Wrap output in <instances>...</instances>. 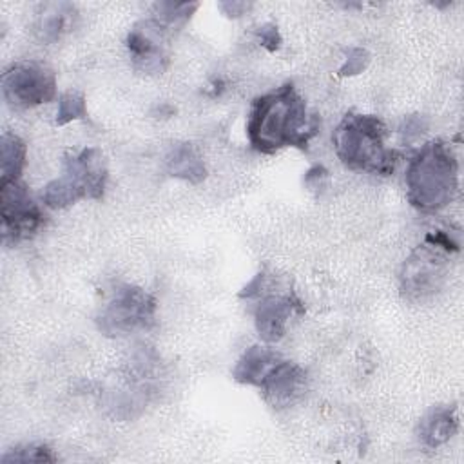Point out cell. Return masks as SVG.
<instances>
[{"instance_id": "6da1fadb", "label": "cell", "mask_w": 464, "mask_h": 464, "mask_svg": "<svg viewBox=\"0 0 464 464\" xmlns=\"http://www.w3.org/2000/svg\"><path fill=\"white\" fill-rule=\"evenodd\" d=\"M317 130L319 118L290 82L256 98L246 121L248 141L263 154L285 147L306 149Z\"/></svg>"}, {"instance_id": "7a4b0ae2", "label": "cell", "mask_w": 464, "mask_h": 464, "mask_svg": "<svg viewBox=\"0 0 464 464\" xmlns=\"http://www.w3.org/2000/svg\"><path fill=\"white\" fill-rule=\"evenodd\" d=\"M459 163L451 147L440 140L424 143L406 169V196L420 212L442 210L457 194Z\"/></svg>"}, {"instance_id": "3957f363", "label": "cell", "mask_w": 464, "mask_h": 464, "mask_svg": "<svg viewBox=\"0 0 464 464\" xmlns=\"http://www.w3.org/2000/svg\"><path fill=\"white\" fill-rule=\"evenodd\" d=\"M386 125L379 116L348 112L332 134L337 158L353 170L392 174L399 152L386 147Z\"/></svg>"}, {"instance_id": "277c9868", "label": "cell", "mask_w": 464, "mask_h": 464, "mask_svg": "<svg viewBox=\"0 0 464 464\" xmlns=\"http://www.w3.org/2000/svg\"><path fill=\"white\" fill-rule=\"evenodd\" d=\"M107 185L103 154L87 147L63 161V172L44 188V203L49 208H65L78 199H102Z\"/></svg>"}, {"instance_id": "5b68a950", "label": "cell", "mask_w": 464, "mask_h": 464, "mask_svg": "<svg viewBox=\"0 0 464 464\" xmlns=\"http://www.w3.org/2000/svg\"><path fill=\"white\" fill-rule=\"evenodd\" d=\"M156 319L154 297L140 286L120 285L102 306L96 324L103 335L120 337L149 330Z\"/></svg>"}, {"instance_id": "8992f818", "label": "cell", "mask_w": 464, "mask_h": 464, "mask_svg": "<svg viewBox=\"0 0 464 464\" xmlns=\"http://www.w3.org/2000/svg\"><path fill=\"white\" fill-rule=\"evenodd\" d=\"M2 94L11 107H36L54 100L56 76L42 62H18L2 74Z\"/></svg>"}, {"instance_id": "52a82bcc", "label": "cell", "mask_w": 464, "mask_h": 464, "mask_svg": "<svg viewBox=\"0 0 464 464\" xmlns=\"http://www.w3.org/2000/svg\"><path fill=\"white\" fill-rule=\"evenodd\" d=\"M239 297H259L254 308V323L259 337L265 343H277L285 334L290 319L295 314H303V304L292 290L266 294L254 277L239 294Z\"/></svg>"}, {"instance_id": "ba28073f", "label": "cell", "mask_w": 464, "mask_h": 464, "mask_svg": "<svg viewBox=\"0 0 464 464\" xmlns=\"http://www.w3.org/2000/svg\"><path fill=\"white\" fill-rule=\"evenodd\" d=\"M0 218L5 243H18L31 237L45 219L20 179L0 183Z\"/></svg>"}, {"instance_id": "9c48e42d", "label": "cell", "mask_w": 464, "mask_h": 464, "mask_svg": "<svg viewBox=\"0 0 464 464\" xmlns=\"http://www.w3.org/2000/svg\"><path fill=\"white\" fill-rule=\"evenodd\" d=\"M446 254L448 250L431 245L415 248L401 268V290L410 299H422L437 292L446 277Z\"/></svg>"}, {"instance_id": "30bf717a", "label": "cell", "mask_w": 464, "mask_h": 464, "mask_svg": "<svg viewBox=\"0 0 464 464\" xmlns=\"http://www.w3.org/2000/svg\"><path fill=\"white\" fill-rule=\"evenodd\" d=\"M165 31L167 29L154 18L143 20L130 29L127 34V49L138 71L156 74L167 67L169 56L163 44Z\"/></svg>"}, {"instance_id": "8fae6325", "label": "cell", "mask_w": 464, "mask_h": 464, "mask_svg": "<svg viewBox=\"0 0 464 464\" xmlns=\"http://www.w3.org/2000/svg\"><path fill=\"white\" fill-rule=\"evenodd\" d=\"M263 397L274 408L294 404L306 390V372L290 361L281 359L261 382Z\"/></svg>"}, {"instance_id": "7c38bea8", "label": "cell", "mask_w": 464, "mask_h": 464, "mask_svg": "<svg viewBox=\"0 0 464 464\" xmlns=\"http://www.w3.org/2000/svg\"><path fill=\"white\" fill-rule=\"evenodd\" d=\"M283 357L268 348V346H259L254 344L246 348V352L239 357L232 370V377L241 382V384H250V386H261L265 377L272 372V368L281 361Z\"/></svg>"}, {"instance_id": "4fadbf2b", "label": "cell", "mask_w": 464, "mask_h": 464, "mask_svg": "<svg viewBox=\"0 0 464 464\" xmlns=\"http://www.w3.org/2000/svg\"><path fill=\"white\" fill-rule=\"evenodd\" d=\"M459 428L457 408L455 406H439L430 410L417 426V437L422 446L435 450L440 444L448 442Z\"/></svg>"}, {"instance_id": "5bb4252c", "label": "cell", "mask_w": 464, "mask_h": 464, "mask_svg": "<svg viewBox=\"0 0 464 464\" xmlns=\"http://www.w3.org/2000/svg\"><path fill=\"white\" fill-rule=\"evenodd\" d=\"M165 167L172 178H179L194 185L207 178L205 163L190 143L174 145L165 158Z\"/></svg>"}, {"instance_id": "9a60e30c", "label": "cell", "mask_w": 464, "mask_h": 464, "mask_svg": "<svg viewBox=\"0 0 464 464\" xmlns=\"http://www.w3.org/2000/svg\"><path fill=\"white\" fill-rule=\"evenodd\" d=\"M72 16L74 7L67 2L44 4L34 24V33L42 42H56L72 27Z\"/></svg>"}, {"instance_id": "2e32d148", "label": "cell", "mask_w": 464, "mask_h": 464, "mask_svg": "<svg viewBox=\"0 0 464 464\" xmlns=\"http://www.w3.org/2000/svg\"><path fill=\"white\" fill-rule=\"evenodd\" d=\"M25 143L13 132H4L0 140V183L18 181L25 165Z\"/></svg>"}, {"instance_id": "e0dca14e", "label": "cell", "mask_w": 464, "mask_h": 464, "mask_svg": "<svg viewBox=\"0 0 464 464\" xmlns=\"http://www.w3.org/2000/svg\"><path fill=\"white\" fill-rule=\"evenodd\" d=\"M198 4H176V2H160L154 5V20L165 29L185 24L190 14L196 11Z\"/></svg>"}, {"instance_id": "ac0fdd59", "label": "cell", "mask_w": 464, "mask_h": 464, "mask_svg": "<svg viewBox=\"0 0 464 464\" xmlns=\"http://www.w3.org/2000/svg\"><path fill=\"white\" fill-rule=\"evenodd\" d=\"M87 116L85 98L78 91H67L58 98V111H56V125H65L72 120H82Z\"/></svg>"}, {"instance_id": "d6986e66", "label": "cell", "mask_w": 464, "mask_h": 464, "mask_svg": "<svg viewBox=\"0 0 464 464\" xmlns=\"http://www.w3.org/2000/svg\"><path fill=\"white\" fill-rule=\"evenodd\" d=\"M58 457L45 444H24L2 455V462H54Z\"/></svg>"}, {"instance_id": "ffe728a7", "label": "cell", "mask_w": 464, "mask_h": 464, "mask_svg": "<svg viewBox=\"0 0 464 464\" xmlns=\"http://www.w3.org/2000/svg\"><path fill=\"white\" fill-rule=\"evenodd\" d=\"M368 62H370V54H368L366 49H361V47L350 49L344 63L339 69V74L341 76H353V74L361 72L368 65Z\"/></svg>"}, {"instance_id": "44dd1931", "label": "cell", "mask_w": 464, "mask_h": 464, "mask_svg": "<svg viewBox=\"0 0 464 464\" xmlns=\"http://www.w3.org/2000/svg\"><path fill=\"white\" fill-rule=\"evenodd\" d=\"M426 129V121L422 116H410L404 120L402 127H401V134L406 141H411L415 138H419Z\"/></svg>"}, {"instance_id": "7402d4cb", "label": "cell", "mask_w": 464, "mask_h": 464, "mask_svg": "<svg viewBox=\"0 0 464 464\" xmlns=\"http://www.w3.org/2000/svg\"><path fill=\"white\" fill-rule=\"evenodd\" d=\"M257 34H259V40H261V45L266 47L268 51H276L279 49L281 45V36H279V31L276 25L272 24H265L257 29Z\"/></svg>"}, {"instance_id": "603a6c76", "label": "cell", "mask_w": 464, "mask_h": 464, "mask_svg": "<svg viewBox=\"0 0 464 464\" xmlns=\"http://www.w3.org/2000/svg\"><path fill=\"white\" fill-rule=\"evenodd\" d=\"M221 7L223 9H227V14H230V16H239L241 14V11L243 9H246L248 5L246 4H243V2H227V4H221Z\"/></svg>"}]
</instances>
